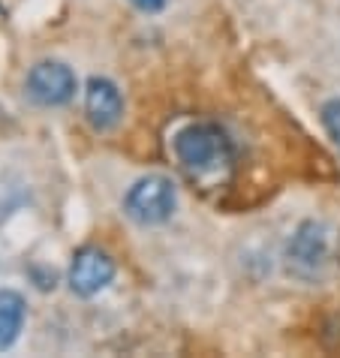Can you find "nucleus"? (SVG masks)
Instances as JSON below:
<instances>
[{"mask_svg": "<svg viewBox=\"0 0 340 358\" xmlns=\"http://www.w3.org/2000/svg\"><path fill=\"white\" fill-rule=\"evenodd\" d=\"M85 115L97 133H108L124 117V94L108 76H91L85 85Z\"/></svg>", "mask_w": 340, "mask_h": 358, "instance_id": "6", "label": "nucleus"}, {"mask_svg": "<svg viewBox=\"0 0 340 358\" xmlns=\"http://www.w3.org/2000/svg\"><path fill=\"white\" fill-rule=\"evenodd\" d=\"M178 208V187L166 175H145L124 193V214L136 226H163Z\"/></svg>", "mask_w": 340, "mask_h": 358, "instance_id": "3", "label": "nucleus"}, {"mask_svg": "<svg viewBox=\"0 0 340 358\" xmlns=\"http://www.w3.org/2000/svg\"><path fill=\"white\" fill-rule=\"evenodd\" d=\"M115 274H118L115 259L106 250H99V247H78L66 271V286L78 298H94L112 286Z\"/></svg>", "mask_w": 340, "mask_h": 358, "instance_id": "5", "label": "nucleus"}, {"mask_svg": "<svg viewBox=\"0 0 340 358\" xmlns=\"http://www.w3.org/2000/svg\"><path fill=\"white\" fill-rule=\"evenodd\" d=\"M27 301L15 289H0V352L13 350L24 331Z\"/></svg>", "mask_w": 340, "mask_h": 358, "instance_id": "7", "label": "nucleus"}, {"mask_svg": "<svg viewBox=\"0 0 340 358\" xmlns=\"http://www.w3.org/2000/svg\"><path fill=\"white\" fill-rule=\"evenodd\" d=\"M76 91L78 78L64 61H39L24 76V94L43 108H61L73 103Z\"/></svg>", "mask_w": 340, "mask_h": 358, "instance_id": "4", "label": "nucleus"}, {"mask_svg": "<svg viewBox=\"0 0 340 358\" xmlns=\"http://www.w3.org/2000/svg\"><path fill=\"white\" fill-rule=\"evenodd\" d=\"M127 3L142 15H160V13H166L169 0H127Z\"/></svg>", "mask_w": 340, "mask_h": 358, "instance_id": "9", "label": "nucleus"}, {"mask_svg": "<svg viewBox=\"0 0 340 358\" xmlns=\"http://www.w3.org/2000/svg\"><path fill=\"white\" fill-rule=\"evenodd\" d=\"M323 127L328 130V136L334 138V145L340 148V99H328L323 103Z\"/></svg>", "mask_w": 340, "mask_h": 358, "instance_id": "8", "label": "nucleus"}, {"mask_svg": "<svg viewBox=\"0 0 340 358\" xmlns=\"http://www.w3.org/2000/svg\"><path fill=\"white\" fill-rule=\"evenodd\" d=\"M283 259L289 274L304 283H319L340 262V232L328 220H302L286 241Z\"/></svg>", "mask_w": 340, "mask_h": 358, "instance_id": "1", "label": "nucleus"}, {"mask_svg": "<svg viewBox=\"0 0 340 358\" xmlns=\"http://www.w3.org/2000/svg\"><path fill=\"white\" fill-rule=\"evenodd\" d=\"M172 148H175V160L181 163V169L193 181L217 178L235 160L232 138H229L223 127L211 121H196L181 127L172 138Z\"/></svg>", "mask_w": 340, "mask_h": 358, "instance_id": "2", "label": "nucleus"}]
</instances>
